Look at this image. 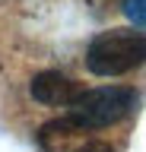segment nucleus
I'll return each instance as SVG.
<instances>
[{
	"label": "nucleus",
	"mask_w": 146,
	"mask_h": 152,
	"mask_svg": "<svg viewBox=\"0 0 146 152\" xmlns=\"http://www.w3.org/2000/svg\"><path fill=\"white\" fill-rule=\"evenodd\" d=\"M89 133L92 130H86L73 117H57V121L45 124L38 130V142L45 152H86L95 142Z\"/></svg>",
	"instance_id": "obj_3"
},
{
	"label": "nucleus",
	"mask_w": 146,
	"mask_h": 152,
	"mask_svg": "<svg viewBox=\"0 0 146 152\" xmlns=\"http://www.w3.org/2000/svg\"><path fill=\"white\" fill-rule=\"evenodd\" d=\"M29 92H32V98L35 102H41V104H73L79 98V89L70 76H64V73H57V70H45V73H38L35 79H32V86H29Z\"/></svg>",
	"instance_id": "obj_4"
},
{
	"label": "nucleus",
	"mask_w": 146,
	"mask_h": 152,
	"mask_svg": "<svg viewBox=\"0 0 146 152\" xmlns=\"http://www.w3.org/2000/svg\"><path fill=\"white\" fill-rule=\"evenodd\" d=\"M124 16L134 26H146V0H124Z\"/></svg>",
	"instance_id": "obj_5"
},
{
	"label": "nucleus",
	"mask_w": 146,
	"mask_h": 152,
	"mask_svg": "<svg viewBox=\"0 0 146 152\" xmlns=\"http://www.w3.org/2000/svg\"><path fill=\"white\" fill-rule=\"evenodd\" d=\"M86 152H114V149H111V146H105V142H92Z\"/></svg>",
	"instance_id": "obj_6"
},
{
	"label": "nucleus",
	"mask_w": 146,
	"mask_h": 152,
	"mask_svg": "<svg viewBox=\"0 0 146 152\" xmlns=\"http://www.w3.org/2000/svg\"><path fill=\"white\" fill-rule=\"evenodd\" d=\"M146 64V35L143 32H127L111 28L92 38L86 51V66L95 76H121Z\"/></svg>",
	"instance_id": "obj_1"
},
{
	"label": "nucleus",
	"mask_w": 146,
	"mask_h": 152,
	"mask_svg": "<svg viewBox=\"0 0 146 152\" xmlns=\"http://www.w3.org/2000/svg\"><path fill=\"white\" fill-rule=\"evenodd\" d=\"M136 108V92L127 86H102V89H83L79 98L70 104V114L86 130H98L108 124L124 121Z\"/></svg>",
	"instance_id": "obj_2"
}]
</instances>
